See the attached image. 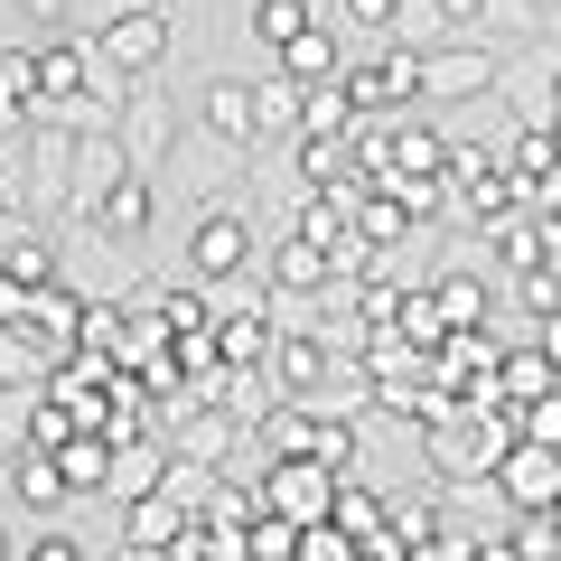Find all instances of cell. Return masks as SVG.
Here are the masks:
<instances>
[{
  "label": "cell",
  "mask_w": 561,
  "mask_h": 561,
  "mask_svg": "<svg viewBox=\"0 0 561 561\" xmlns=\"http://www.w3.org/2000/svg\"><path fill=\"white\" fill-rule=\"evenodd\" d=\"M20 10L28 20H66V0H20Z\"/></svg>",
  "instance_id": "cell-42"
},
{
  "label": "cell",
  "mask_w": 561,
  "mask_h": 561,
  "mask_svg": "<svg viewBox=\"0 0 561 561\" xmlns=\"http://www.w3.org/2000/svg\"><path fill=\"white\" fill-rule=\"evenodd\" d=\"M515 440H552V449H561V393L515 402Z\"/></svg>",
  "instance_id": "cell-34"
},
{
  "label": "cell",
  "mask_w": 561,
  "mask_h": 561,
  "mask_svg": "<svg viewBox=\"0 0 561 561\" xmlns=\"http://www.w3.org/2000/svg\"><path fill=\"white\" fill-rule=\"evenodd\" d=\"M383 328H402L412 346H440V337H449V319H440V290H431V280H421V290H393V319H383Z\"/></svg>",
  "instance_id": "cell-29"
},
{
  "label": "cell",
  "mask_w": 561,
  "mask_h": 561,
  "mask_svg": "<svg viewBox=\"0 0 561 561\" xmlns=\"http://www.w3.org/2000/svg\"><path fill=\"white\" fill-rule=\"evenodd\" d=\"M300 534H309V524H290V515L262 505V515L243 524V552H253V561H290V552H300Z\"/></svg>",
  "instance_id": "cell-32"
},
{
  "label": "cell",
  "mask_w": 561,
  "mask_h": 561,
  "mask_svg": "<svg viewBox=\"0 0 561 561\" xmlns=\"http://www.w3.org/2000/svg\"><path fill=\"white\" fill-rule=\"evenodd\" d=\"M0 280H20V290H38V280H57V243L38 234V225L10 206L0 216Z\"/></svg>",
  "instance_id": "cell-15"
},
{
  "label": "cell",
  "mask_w": 561,
  "mask_h": 561,
  "mask_svg": "<svg viewBox=\"0 0 561 561\" xmlns=\"http://www.w3.org/2000/svg\"><path fill=\"white\" fill-rule=\"evenodd\" d=\"M0 216H10V197H0Z\"/></svg>",
  "instance_id": "cell-45"
},
{
  "label": "cell",
  "mask_w": 561,
  "mask_h": 561,
  "mask_svg": "<svg viewBox=\"0 0 561 561\" xmlns=\"http://www.w3.org/2000/svg\"><path fill=\"white\" fill-rule=\"evenodd\" d=\"M421 449L440 468V486H496V459L515 449V412H486V402H449V412L421 421Z\"/></svg>",
  "instance_id": "cell-1"
},
{
  "label": "cell",
  "mask_w": 561,
  "mask_h": 561,
  "mask_svg": "<svg viewBox=\"0 0 561 561\" xmlns=\"http://www.w3.org/2000/svg\"><path fill=\"white\" fill-rule=\"evenodd\" d=\"M534 346H542V356H552V365H561V309H552V319H542V328H534Z\"/></svg>",
  "instance_id": "cell-41"
},
{
  "label": "cell",
  "mask_w": 561,
  "mask_h": 561,
  "mask_svg": "<svg viewBox=\"0 0 561 561\" xmlns=\"http://www.w3.org/2000/svg\"><path fill=\"white\" fill-rule=\"evenodd\" d=\"M542 393H561V365L542 346H505V412L515 402H542Z\"/></svg>",
  "instance_id": "cell-27"
},
{
  "label": "cell",
  "mask_w": 561,
  "mask_h": 561,
  "mask_svg": "<svg viewBox=\"0 0 561 561\" xmlns=\"http://www.w3.org/2000/svg\"><path fill=\"white\" fill-rule=\"evenodd\" d=\"M187 272H197L206 290L243 280V272H253V225H243L234 206H206V216H197V234H187Z\"/></svg>",
  "instance_id": "cell-6"
},
{
  "label": "cell",
  "mask_w": 561,
  "mask_h": 561,
  "mask_svg": "<svg viewBox=\"0 0 561 561\" xmlns=\"http://www.w3.org/2000/svg\"><path fill=\"white\" fill-rule=\"evenodd\" d=\"M552 515H561V505H552Z\"/></svg>",
  "instance_id": "cell-46"
},
{
  "label": "cell",
  "mask_w": 561,
  "mask_h": 561,
  "mask_svg": "<svg viewBox=\"0 0 561 561\" xmlns=\"http://www.w3.org/2000/svg\"><path fill=\"white\" fill-rule=\"evenodd\" d=\"M337 468L328 459H309V449H290V459H262V505L272 515H290V524H328L337 515Z\"/></svg>",
  "instance_id": "cell-2"
},
{
  "label": "cell",
  "mask_w": 561,
  "mask_h": 561,
  "mask_svg": "<svg viewBox=\"0 0 561 561\" xmlns=\"http://www.w3.org/2000/svg\"><path fill=\"white\" fill-rule=\"evenodd\" d=\"M431 290H440V319H449V337H459V328H486V309H496V290H486V280H468V272H440Z\"/></svg>",
  "instance_id": "cell-30"
},
{
  "label": "cell",
  "mask_w": 561,
  "mask_h": 561,
  "mask_svg": "<svg viewBox=\"0 0 561 561\" xmlns=\"http://www.w3.org/2000/svg\"><path fill=\"white\" fill-rule=\"evenodd\" d=\"M356 94H346V76L337 84H300V131L309 140H356Z\"/></svg>",
  "instance_id": "cell-22"
},
{
  "label": "cell",
  "mask_w": 561,
  "mask_h": 561,
  "mask_svg": "<svg viewBox=\"0 0 561 561\" xmlns=\"http://www.w3.org/2000/svg\"><path fill=\"white\" fill-rule=\"evenodd\" d=\"M328 280H337L328 243H309L300 225H290V234H280V253H272V290H280V300H309V290H328Z\"/></svg>",
  "instance_id": "cell-17"
},
{
  "label": "cell",
  "mask_w": 561,
  "mask_h": 561,
  "mask_svg": "<svg viewBox=\"0 0 561 561\" xmlns=\"http://www.w3.org/2000/svg\"><path fill=\"white\" fill-rule=\"evenodd\" d=\"M412 225H421V216L393 197V187H365V197H356V234L375 243V253H402V243H412Z\"/></svg>",
  "instance_id": "cell-23"
},
{
  "label": "cell",
  "mask_w": 561,
  "mask_h": 561,
  "mask_svg": "<svg viewBox=\"0 0 561 561\" xmlns=\"http://www.w3.org/2000/svg\"><path fill=\"white\" fill-rule=\"evenodd\" d=\"M328 524H337V534H356L365 552H402V542H393V505H383L365 478H346V486H337V515H328Z\"/></svg>",
  "instance_id": "cell-18"
},
{
  "label": "cell",
  "mask_w": 561,
  "mask_h": 561,
  "mask_svg": "<svg viewBox=\"0 0 561 561\" xmlns=\"http://www.w3.org/2000/svg\"><path fill=\"white\" fill-rule=\"evenodd\" d=\"M131 179V150H122V131H76V179H66V206H76L84 225L103 216V197Z\"/></svg>",
  "instance_id": "cell-8"
},
{
  "label": "cell",
  "mask_w": 561,
  "mask_h": 561,
  "mask_svg": "<svg viewBox=\"0 0 561 561\" xmlns=\"http://www.w3.org/2000/svg\"><path fill=\"white\" fill-rule=\"evenodd\" d=\"M150 216H160V179H150V169H131V179L103 197L94 234H103V243H140V234H150Z\"/></svg>",
  "instance_id": "cell-16"
},
{
  "label": "cell",
  "mask_w": 561,
  "mask_h": 561,
  "mask_svg": "<svg viewBox=\"0 0 561 561\" xmlns=\"http://www.w3.org/2000/svg\"><path fill=\"white\" fill-rule=\"evenodd\" d=\"M10 486H20V505H38V515H57L76 486H66V468H57V449H28L20 440V459H10Z\"/></svg>",
  "instance_id": "cell-24"
},
{
  "label": "cell",
  "mask_w": 561,
  "mask_h": 561,
  "mask_svg": "<svg viewBox=\"0 0 561 561\" xmlns=\"http://www.w3.org/2000/svg\"><path fill=\"white\" fill-rule=\"evenodd\" d=\"M309 20H319V10H309V0H253V20H243V28H253V38L272 47V57H280V47L300 38Z\"/></svg>",
  "instance_id": "cell-31"
},
{
  "label": "cell",
  "mask_w": 561,
  "mask_h": 561,
  "mask_svg": "<svg viewBox=\"0 0 561 561\" xmlns=\"http://www.w3.org/2000/svg\"><path fill=\"white\" fill-rule=\"evenodd\" d=\"M94 47H103V66H122V76H150V66L179 47V20H169V10H150V0H131L122 20L94 28Z\"/></svg>",
  "instance_id": "cell-5"
},
{
  "label": "cell",
  "mask_w": 561,
  "mask_h": 561,
  "mask_svg": "<svg viewBox=\"0 0 561 561\" xmlns=\"http://www.w3.org/2000/svg\"><path fill=\"white\" fill-rule=\"evenodd\" d=\"M272 66H280L290 84H337V76H346V57H337V28H328V20H309V28H300L290 47H280Z\"/></svg>",
  "instance_id": "cell-21"
},
{
  "label": "cell",
  "mask_w": 561,
  "mask_h": 561,
  "mask_svg": "<svg viewBox=\"0 0 561 561\" xmlns=\"http://www.w3.org/2000/svg\"><path fill=\"white\" fill-rule=\"evenodd\" d=\"M57 468H66L76 496H94V486H113V440H103V431H76V440L57 449Z\"/></svg>",
  "instance_id": "cell-28"
},
{
  "label": "cell",
  "mask_w": 561,
  "mask_h": 561,
  "mask_svg": "<svg viewBox=\"0 0 561 561\" xmlns=\"http://www.w3.org/2000/svg\"><path fill=\"white\" fill-rule=\"evenodd\" d=\"M393 197L412 206L421 225H431V216H449V179H393Z\"/></svg>",
  "instance_id": "cell-36"
},
{
  "label": "cell",
  "mask_w": 561,
  "mask_h": 561,
  "mask_svg": "<svg viewBox=\"0 0 561 561\" xmlns=\"http://www.w3.org/2000/svg\"><path fill=\"white\" fill-rule=\"evenodd\" d=\"M496 496H505V515H552L561 505V449L552 440H515L496 459Z\"/></svg>",
  "instance_id": "cell-7"
},
{
  "label": "cell",
  "mask_w": 561,
  "mask_h": 561,
  "mask_svg": "<svg viewBox=\"0 0 561 561\" xmlns=\"http://www.w3.org/2000/svg\"><path fill=\"white\" fill-rule=\"evenodd\" d=\"M253 131L262 140H300V84L280 76V66H272V76H253Z\"/></svg>",
  "instance_id": "cell-25"
},
{
  "label": "cell",
  "mask_w": 561,
  "mask_h": 561,
  "mask_svg": "<svg viewBox=\"0 0 561 561\" xmlns=\"http://www.w3.org/2000/svg\"><path fill=\"white\" fill-rule=\"evenodd\" d=\"M393 542H402V552H412V542H440V505H393Z\"/></svg>",
  "instance_id": "cell-35"
},
{
  "label": "cell",
  "mask_w": 561,
  "mask_h": 561,
  "mask_svg": "<svg viewBox=\"0 0 561 561\" xmlns=\"http://www.w3.org/2000/svg\"><path fill=\"white\" fill-rule=\"evenodd\" d=\"M300 449H309V459H328L337 478H365V440H356V412H319V402H300Z\"/></svg>",
  "instance_id": "cell-13"
},
{
  "label": "cell",
  "mask_w": 561,
  "mask_h": 561,
  "mask_svg": "<svg viewBox=\"0 0 561 561\" xmlns=\"http://www.w3.org/2000/svg\"><path fill=\"white\" fill-rule=\"evenodd\" d=\"M290 561H365V542H356V534H337V524H309Z\"/></svg>",
  "instance_id": "cell-33"
},
{
  "label": "cell",
  "mask_w": 561,
  "mask_h": 561,
  "mask_svg": "<svg viewBox=\"0 0 561 561\" xmlns=\"http://www.w3.org/2000/svg\"><path fill=\"white\" fill-rule=\"evenodd\" d=\"M187 534H197V505H179L169 486H150V496L122 505V542H131V552H179Z\"/></svg>",
  "instance_id": "cell-10"
},
{
  "label": "cell",
  "mask_w": 561,
  "mask_h": 561,
  "mask_svg": "<svg viewBox=\"0 0 561 561\" xmlns=\"http://www.w3.org/2000/svg\"><path fill=\"white\" fill-rule=\"evenodd\" d=\"M150 300H160L169 337H197V328H216V300H206V280H197V272H187V280H160Z\"/></svg>",
  "instance_id": "cell-26"
},
{
  "label": "cell",
  "mask_w": 561,
  "mask_h": 561,
  "mask_svg": "<svg viewBox=\"0 0 561 561\" xmlns=\"http://www.w3.org/2000/svg\"><path fill=\"white\" fill-rule=\"evenodd\" d=\"M20 561H94V552H84V542L76 534H38V542H28V552Z\"/></svg>",
  "instance_id": "cell-38"
},
{
  "label": "cell",
  "mask_w": 561,
  "mask_h": 561,
  "mask_svg": "<svg viewBox=\"0 0 561 561\" xmlns=\"http://www.w3.org/2000/svg\"><path fill=\"white\" fill-rule=\"evenodd\" d=\"M0 561H20V552H10V524H0Z\"/></svg>",
  "instance_id": "cell-43"
},
{
  "label": "cell",
  "mask_w": 561,
  "mask_h": 561,
  "mask_svg": "<svg viewBox=\"0 0 561 561\" xmlns=\"http://www.w3.org/2000/svg\"><path fill=\"white\" fill-rule=\"evenodd\" d=\"M552 103H561V66H552Z\"/></svg>",
  "instance_id": "cell-44"
},
{
  "label": "cell",
  "mask_w": 561,
  "mask_h": 561,
  "mask_svg": "<svg viewBox=\"0 0 561 561\" xmlns=\"http://www.w3.org/2000/svg\"><path fill=\"white\" fill-rule=\"evenodd\" d=\"M402 10H412V0H337L346 28H402Z\"/></svg>",
  "instance_id": "cell-37"
},
{
  "label": "cell",
  "mask_w": 561,
  "mask_h": 561,
  "mask_svg": "<svg viewBox=\"0 0 561 561\" xmlns=\"http://www.w3.org/2000/svg\"><path fill=\"white\" fill-rule=\"evenodd\" d=\"M468 561H524V542H515V534H496V542H468Z\"/></svg>",
  "instance_id": "cell-39"
},
{
  "label": "cell",
  "mask_w": 561,
  "mask_h": 561,
  "mask_svg": "<svg viewBox=\"0 0 561 561\" xmlns=\"http://www.w3.org/2000/svg\"><path fill=\"white\" fill-rule=\"evenodd\" d=\"M84 309H94L84 290H66V280H38V290L20 300V319H10V328H28L47 356H76V346H84Z\"/></svg>",
  "instance_id": "cell-9"
},
{
  "label": "cell",
  "mask_w": 561,
  "mask_h": 561,
  "mask_svg": "<svg viewBox=\"0 0 561 561\" xmlns=\"http://www.w3.org/2000/svg\"><path fill=\"white\" fill-rule=\"evenodd\" d=\"M393 179H449V140L431 131L421 113L393 122V169H383V187H393Z\"/></svg>",
  "instance_id": "cell-19"
},
{
  "label": "cell",
  "mask_w": 561,
  "mask_h": 561,
  "mask_svg": "<svg viewBox=\"0 0 561 561\" xmlns=\"http://www.w3.org/2000/svg\"><path fill=\"white\" fill-rule=\"evenodd\" d=\"M47 84H38V47H0V131H38Z\"/></svg>",
  "instance_id": "cell-14"
},
{
  "label": "cell",
  "mask_w": 561,
  "mask_h": 561,
  "mask_svg": "<svg viewBox=\"0 0 561 561\" xmlns=\"http://www.w3.org/2000/svg\"><path fill=\"white\" fill-rule=\"evenodd\" d=\"M346 94H356L365 122H402V113H421V47H383V57L346 66Z\"/></svg>",
  "instance_id": "cell-4"
},
{
  "label": "cell",
  "mask_w": 561,
  "mask_h": 561,
  "mask_svg": "<svg viewBox=\"0 0 561 561\" xmlns=\"http://www.w3.org/2000/svg\"><path fill=\"white\" fill-rule=\"evenodd\" d=\"M431 10H440L449 28H468V20H486V0H431Z\"/></svg>",
  "instance_id": "cell-40"
},
{
  "label": "cell",
  "mask_w": 561,
  "mask_h": 561,
  "mask_svg": "<svg viewBox=\"0 0 561 561\" xmlns=\"http://www.w3.org/2000/svg\"><path fill=\"white\" fill-rule=\"evenodd\" d=\"M262 375H272L280 402H319V393H328V346L309 337V328H280V346H272Z\"/></svg>",
  "instance_id": "cell-11"
},
{
  "label": "cell",
  "mask_w": 561,
  "mask_h": 561,
  "mask_svg": "<svg viewBox=\"0 0 561 561\" xmlns=\"http://www.w3.org/2000/svg\"><path fill=\"white\" fill-rule=\"evenodd\" d=\"M197 122L225 140V150H253V140H262V131H253V84H234V76H216V84H206Z\"/></svg>",
  "instance_id": "cell-20"
},
{
  "label": "cell",
  "mask_w": 561,
  "mask_h": 561,
  "mask_svg": "<svg viewBox=\"0 0 561 561\" xmlns=\"http://www.w3.org/2000/svg\"><path fill=\"white\" fill-rule=\"evenodd\" d=\"M113 131H122V150H131V169H150V179H160V160L179 150V113H169L160 94H131Z\"/></svg>",
  "instance_id": "cell-12"
},
{
  "label": "cell",
  "mask_w": 561,
  "mask_h": 561,
  "mask_svg": "<svg viewBox=\"0 0 561 561\" xmlns=\"http://www.w3.org/2000/svg\"><path fill=\"white\" fill-rule=\"evenodd\" d=\"M496 76H505V57L478 38L421 47V103H478V94H496Z\"/></svg>",
  "instance_id": "cell-3"
}]
</instances>
